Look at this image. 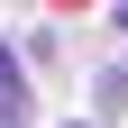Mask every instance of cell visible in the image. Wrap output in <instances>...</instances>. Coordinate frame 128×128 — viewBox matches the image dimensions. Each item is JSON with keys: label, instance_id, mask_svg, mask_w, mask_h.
<instances>
[{"label": "cell", "instance_id": "cell-1", "mask_svg": "<svg viewBox=\"0 0 128 128\" xmlns=\"http://www.w3.org/2000/svg\"><path fill=\"white\" fill-rule=\"evenodd\" d=\"M0 128H28V73L9 46H0Z\"/></svg>", "mask_w": 128, "mask_h": 128}, {"label": "cell", "instance_id": "cell-2", "mask_svg": "<svg viewBox=\"0 0 128 128\" xmlns=\"http://www.w3.org/2000/svg\"><path fill=\"white\" fill-rule=\"evenodd\" d=\"M119 28H128V0H119Z\"/></svg>", "mask_w": 128, "mask_h": 128}]
</instances>
